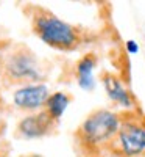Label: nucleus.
I'll return each mask as SVG.
<instances>
[{
  "instance_id": "8",
  "label": "nucleus",
  "mask_w": 145,
  "mask_h": 157,
  "mask_svg": "<svg viewBox=\"0 0 145 157\" xmlns=\"http://www.w3.org/2000/svg\"><path fill=\"white\" fill-rule=\"evenodd\" d=\"M97 66V55L94 52L84 54L75 63V74L76 82L83 90L90 91L94 88V69Z\"/></svg>"
},
{
  "instance_id": "5",
  "label": "nucleus",
  "mask_w": 145,
  "mask_h": 157,
  "mask_svg": "<svg viewBox=\"0 0 145 157\" xmlns=\"http://www.w3.org/2000/svg\"><path fill=\"white\" fill-rule=\"evenodd\" d=\"M48 96H50V91L45 83H31L14 90L12 104H14L16 109L22 112L36 113L45 107Z\"/></svg>"
},
{
  "instance_id": "9",
  "label": "nucleus",
  "mask_w": 145,
  "mask_h": 157,
  "mask_svg": "<svg viewBox=\"0 0 145 157\" xmlns=\"http://www.w3.org/2000/svg\"><path fill=\"white\" fill-rule=\"evenodd\" d=\"M70 102H72V96L69 93H65V91H55V93H50L44 110L51 116L53 121L59 123L62 113L69 107Z\"/></svg>"
},
{
  "instance_id": "1",
  "label": "nucleus",
  "mask_w": 145,
  "mask_h": 157,
  "mask_svg": "<svg viewBox=\"0 0 145 157\" xmlns=\"http://www.w3.org/2000/svg\"><path fill=\"white\" fill-rule=\"evenodd\" d=\"M31 32L51 49L61 52H72L84 43V32L80 27L59 19L55 13L44 6H30Z\"/></svg>"
},
{
  "instance_id": "6",
  "label": "nucleus",
  "mask_w": 145,
  "mask_h": 157,
  "mask_svg": "<svg viewBox=\"0 0 145 157\" xmlns=\"http://www.w3.org/2000/svg\"><path fill=\"white\" fill-rule=\"evenodd\" d=\"M58 123L42 109L41 112L30 113L23 116L16 126V137L19 138H41L51 134L56 129Z\"/></svg>"
},
{
  "instance_id": "4",
  "label": "nucleus",
  "mask_w": 145,
  "mask_h": 157,
  "mask_svg": "<svg viewBox=\"0 0 145 157\" xmlns=\"http://www.w3.org/2000/svg\"><path fill=\"white\" fill-rule=\"evenodd\" d=\"M106 157H145V115L120 113V129L104 149Z\"/></svg>"
},
{
  "instance_id": "12",
  "label": "nucleus",
  "mask_w": 145,
  "mask_h": 157,
  "mask_svg": "<svg viewBox=\"0 0 145 157\" xmlns=\"http://www.w3.org/2000/svg\"><path fill=\"white\" fill-rule=\"evenodd\" d=\"M20 157H42V155H39V154H23V155H20Z\"/></svg>"
},
{
  "instance_id": "10",
  "label": "nucleus",
  "mask_w": 145,
  "mask_h": 157,
  "mask_svg": "<svg viewBox=\"0 0 145 157\" xmlns=\"http://www.w3.org/2000/svg\"><path fill=\"white\" fill-rule=\"evenodd\" d=\"M126 50H128V54H136L139 50V46L133 41V39H129V41H126Z\"/></svg>"
},
{
  "instance_id": "2",
  "label": "nucleus",
  "mask_w": 145,
  "mask_h": 157,
  "mask_svg": "<svg viewBox=\"0 0 145 157\" xmlns=\"http://www.w3.org/2000/svg\"><path fill=\"white\" fill-rule=\"evenodd\" d=\"M120 129V113L108 109L92 110L73 132L76 152L104 154L109 141Z\"/></svg>"
},
{
  "instance_id": "3",
  "label": "nucleus",
  "mask_w": 145,
  "mask_h": 157,
  "mask_svg": "<svg viewBox=\"0 0 145 157\" xmlns=\"http://www.w3.org/2000/svg\"><path fill=\"white\" fill-rule=\"evenodd\" d=\"M42 64L34 52L23 44H12L0 52V83L6 86H25L41 83Z\"/></svg>"
},
{
  "instance_id": "7",
  "label": "nucleus",
  "mask_w": 145,
  "mask_h": 157,
  "mask_svg": "<svg viewBox=\"0 0 145 157\" xmlns=\"http://www.w3.org/2000/svg\"><path fill=\"white\" fill-rule=\"evenodd\" d=\"M101 83H103L104 90H106V94L109 96V99L112 102H115L120 107H125L126 110H134V107H136L134 96L123 85V82L118 78V75H115L114 72H109V71H103Z\"/></svg>"
},
{
  "instance_id": "11",
  "label": "nucleus",
  "mask_w": 145,
  "mask_h": 157,
  "mask_svg": "<svg viewBox=\"0 0 145 157\" xmlns=\"http://www.w3.org/2000/svg\"><path fill=\"white\" fill-rule=\"evenodd\" d=\"M78 157H106V154H92V152H78Z\"/></svg>"
}]
</instances>
